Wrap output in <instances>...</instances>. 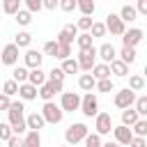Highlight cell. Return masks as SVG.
Wrapping results in <instances>:
<instances>
[{
    "instance_id": "cell-1",
    "label": "cell",
    "mask_w": 147,
    "mask_h": 147,
    "mask_svg": "<svg viewBox=\"0 0 147 147\" xmlns=\"http://www.w3.org/2000/svg\"><path fill=\"white\" fill-rule=\"evenodd\" d=\"M7 117H9V126H11V133H18L23 136L28 131V124H25V106H23V99L18 101H11L9 108L5 110Z\"/></svg>"
},
{
    "instance_id": "cell-2",
    "label": "cell",
    "mask_w": 147,
    "mask_h": 147,
    "mask_svg": "<svg viewBox=\"0 0 147 147\" xmlns=\"http://www.w3.org/2000/svg\"><path fill=\"white\" fill-rule=\"evenodd\" d=\"M64 90V80H51V78H46L39 87H37V96H41L44 101H51V99H55V94H60Z\"/></svg>"
},
{
    "instance_id": "cell-3",
    "label": "cell",
    "mask_w": 147,
    "mask_h": 147,
    "mask_svg": "<svg viewBox=\"0 0 147 147\" xmlns=\"http://www.w3.org/2000/svg\"><path fill=\"white\" fill-rule=\"evenodd\" d=\"M41 115H44L46 124H60L62 117H64V110L60 108V103H55V101L51 99V101H44V106H41Z\"/></svg>"
},
{
    "instance_id": "cell-4",
    "label": "cell",
    "mask_w": 147,
    "mask_h": 147,
    "mask_svg": "<svg viewBox=\"0 0 147 147\" xmlns=\"http://www.w3.org/2000/svg\"><path fill=\"white\" fill-rule=\"evenodd\" d=\"M78 110L85 115V117H94L96 113H99V99H96V94L90 90V92H85V96H80V106H78Z\"/></svg>"
},
{
    "instance_id": "cell-5",
    "label": "cell",
    "mask_w": 147,
    "mask_h": 147,
    "mask_svg": "<svg viewBox=\"0 0 147 147\" xmlns=\"http://www.w3.org/2000/svg\"><path fill=\"white\" fill-rule=\"evenodd\" d=\"M87 131H90V129H87L83 122H76V124H71V126L64 131V140H67L69 145H78V142H83V138H85Z\"/></svg>"
},
{
    "instance_id": "cell-6",
    "label": "cell",
    "mask_w": 147,
    "mask_h": 147,
    "mask_svg": "<svg viewBox=\"0 0 147 147\" xmlns=\"http://www.w3.org/2000/svg\"><path fill=\"white\" fill-rule=\"evenodd\" d=\"M78 106H80V96L76 92H64V90L60 92V108L64 113H76Z\"/></svg>"
},
{
    "instance_id": "cell-7",
    "label": "cell",
    "mask_w": 147,
    "mask_h": 147,
    "mask_svg": "<svg viewBox=\"0 0 147 147\" xmlns=\"http://www.w3.org/2000/svg\"><path fill=\"white\" fill-rule=\"evenodd\" d=\"M94 62H96V48H94V46L80 48V53H78V67H80L83 71H90V69L94 67Z\"/></svg>"
},
{
    "instance_id": "cell-8",
    "label": "cell",
    "mask_w": 147,
    "mask_h": 147,
    "mask_svg": "<svg viewBox=\"0 0 147 147\" xmlns=\"http://www.w3.org/2000/svg\"><path fill=\"white\" fill-rule=\"evenodd\" d=\"M94 129H96L99 136L110 133V129H113V115L110 113H96L94 115Z\"/></svg>"
},
{
    "instance_id": "cell-9",
    "label": "cell",
    "mask_w": 147,
    "mask_h": 147,
    "mask_svg": "<svg viewBox=\"0 0 147 147\" xmlns=\"http://www.w3.org/2000/svg\"><path fill=\"white\" fill-rule=\"evenodd\" d=\"M18 55H21V48L11 41V44H7L5 48H2V53H0V60H2V64H7V67H14L16 62H18Z\"/></svg>"
},
{
    "instance_id": "cell-10",
    "label": "cell",
    "mask_w": 147,
    "mask_h": 147,
    "mask_svg": "<svg viewBox=\"0 0 147 147\" xmlns=\"http://www.w3.org/2000/svg\"><path fill=\"white\" fill-rule=\"evenodd\" d=\"M115 106L122 110V108H129V106H133V101H136V92L131 90V87H124V90H119V92H115Z\"/></svg>"
},
{
    "instance_id": "cell-11",
    "label": "cell",
    "mask_w": 147,
    "mask_h": 147,
    "mask_svg": "<svg viewBox=\"0 0 147 147\" xmlns=\"http://www.w3.org/2000/svg\"><path fill=\"white\" fill-rule=\"evenodd\" d=\"M106 30H108L110 34L119 37V34L126 30V23L119 18V14H108V16H106Z\"/></svg>"
},
{
    "instance_id": "cell-12",
    "label": "cell",
    "mask_w": 147,
    "mask_h": 147,
    "mask_svg": "<svg viewBox=\"0 0 147 147\" xmlns=\"http://www.w3.org/2000/svg\"><path fill=\"white\" fill-rule=\"evenodd\" d=\"M119 37H122V44H124V46H138V44L145 39V32H142L140 28H129V30H124Z\"/></svg>"
},
{
    "instance_id": "cell-13",
    "label": "cell",
    "mask_w": 147,
    "mask_h": 147,
    "mask_svg": "<svg viewBox=\"0 0 147 147\" xmlns=\"http://www.w3.org/2000/svg\"><path fill=\"white\" fill-rule=\"evenodd\" d=\"M110 131H113V136H115V142H117V145H129V142H131V138H133V131H131V126H126V124L113 126Z\"/></svg>"
},
{
    "instance_id": "cell-14",
    "label": "cell",
    "mask_w": 147,
    "mask_h": 147,
    "mask_svg": "<svg viewBox=\"0 0 147 147\" xmlns=\"http://www.w3.org/2000/svg\"><path fill=\"white\" fill-rule=\"evenodd\" d=\"M76 34H78V28L74 25V23H67L60 32H57V37H55V41L57 44H74V39H76Z\"/></svg>"
},
{
    "instance_id": "cell-15",
    "label": "cell",
    "mask_w": 147,
    "mask_h": 147,
    "mask_svg": "<svg viewBox=\"0 0 147 147\" xmlns=\"http://www.w3.org/2000/svg\"><path fill=\"white\" fill-rule=\"evenodd\" d=\"M41 62H44V53H39V51H34V48L28 46V51L23 55V64L28 69H32V67H41Z\"/></svg>"
},
{
    "instance_id": "cell-16",
    "label": "cell",
    "mask_w": 147,
    "mask_h": 147,
    "mask_svg": "<svg viewBox=\"0 0 147 147\" xmlns=\"http://www.w3.org/2000/svg\"><path fill=\"white\" fill-rule=\"evenodd\" d=\"M18 99H23V101H32V99H37V87L32 85V83H28V80H23V83H18Z\"/></svg>"
},
{
    "instance_id": "cell-17",
    "label": "cell",
    "mask_w": 147,
    "mask_h": 147,
    "mask_svg": "<svg viewBox=\"0 0 147 147\" xmlns=\"http://www.w3.org/2000/svg\"><path fill=\"white\" fill-rule=\"evenodd\" d=\"M108 67H110V74H113V76H117V78L129 76V64H126L124 60H119V57L110 60V62H108Z\"/></svg>"
},
{
    "instance_id": "cell-18",
    "label": "cell",
    "mask_w": 147,
    "mask_h": 147,
    "mask_svg": "<svg viewBox=\"0 0 147 147\" xmlns=\"http://www.w3.org/2000/svg\"><path fill=\"white\" fill-rule=\"evenodd\" d=\"M96 57H99L101 62H110V60L117 57V51H115L113 44H101V46L96 48Z\"/></svg>"
},
{
    "instance_id": "cell-19",
    "label": "cell",
    "mask_w": 147,
    "mask_h": 147,
    "mask_svg": "<svg viewBox=\"0 0 147 147\" xmlns=\"http://www.w3.org/2000/svg\"><path fill=\"white\" fill-rule=\"evenodd\" d=\"M44 80H46V71H44L41 67H32V69L28 71V83H32L34 87H39Z\"/></svg>"
},
{
    "instance_id": "cell-20",
    "label": "cell",
    "mask_w": 147,
    "mask_h": 147,
    "mask_svg": "<svg viewBox=\"0 0 147 147\" xmlns=\"http://www.w3.org/2000/svg\"><path fill=\"white\" fill-rule=\"evenodd\" d=\"M25 124H28V129H44L46 126V119H44V115L41 113H30V115H25Z\"/></svg>"
},
{
    "instance_id": "cell-21",
    "label": "cell",
    "mask_w": 147,
    "mask_h": 147,
    "mask_svg": "<svg viewBox=\"0 0 147 147\" xmlns=\"http://www.w3.org/2000/svg\"><path fill=\"white\" fill-rule=\"evenodd\" d=\"M23 136H25L23 138V147H39L41 145V136H39L37 129H28Z\"/></svg>"
},
{
    "instance_id": "cell-22",
    "label": "cell",
    "mask_w": 147,
    "mask_h": 147,
    "mask_svg": "<svg viewBox=\"0 0 147 147\" xmlns=\"http://www.w3.org/2000/svg\"><path fill=\"white\" fill-rule=\"evenodd\" d=\"M90 74L99 80V78H106V76H110V67H108V62H94V67L90 69Z\"/></svg>"
},
{
    "instance_id": "cell-23",
    "label": "cell",
    "mask_w": 147,
    "mask_h": 147,
    "mask_svg": "<svg viewBox=\"0 0 147 147\" xmlns=\"http://www.w3.org/2000/svg\"><path fill=\"white\" fill-rule=\"evenodd\" d=\"M94 85H96V78H94L92 74H80V76H78V87H80L83 92L94 90Z\"/></svg>"
},
{
    "instance_id": "cell-24",
    "label": "cell",
    "mask_w": 147,
    "mask_h": 147,
    "mask_svg": "<svg viewBox=\"0 0 147 147\" xmlns=\"http://www.w3.org/2000/svg\"><path fill=\"white\" fill-rule=\"evenodd\" d=\"M119 18H122L124 23H133V21L138 18V11H136V7H133V5H124V7L119 9Z\"/></svg>"
},
{
    "instance_id": "cell-25",
    "label": "cell",
    "mask_w": 147,
    "mask_h": 147,
    "mask_svg": "<svg viewBox=\"0 0 147 147\" xmlns=\"http://www.w3.org/2000/svg\"><path fill=\"white\" fill-rule=\"evenodd\" d=\"M14 44H16L18 48H28V46L32 44V34H30L28 30H18L16 37H14Z\"/></svg>"
},
{
    "instance_id": "cell-26",
    "label": "cell",
    "mask_w": 147,
    "mask_h": 147,
    "mask_svg": "<svg viewBox=\"0 0 147 147\" xmlns=\"http://www.w3.org/2000/svg\"><path fill=\"white\" fill-rule=\"evenodd\" d=\"M117 55H119V60H124L126 64H133L138 53H136V46H124V44H122V51H119Z\"/></svg>"
},
{
    "instance_id": "cell-27",
    "label": "cell",
    "mask_w": 147,
    "mask_h": 147,
    "mask_svg": "<svg viewBox=\"0 0 147 147\" xmlns=\"http://www.w3.org/2000/svg\"><path fill=\"white\" fill-rule=\"evenodd\" d=\"M14 18H16V23L21 25V28H28L30 23H32V11H28V9H18L16 14H14Z\"/></svg>"
},
{
    "instance_id": "cell-28",
    "label": "cell",
    "mask_w": 147,
    "mask_h": 147,
    "mask_svg": "<svg viewBox=\"0 0 147 147\" xmlns=\"http://www.w3.org/2000/svg\"><path fill=\"white\" fill-rule=\"evenodd\" d=\"M28 71H30V69H28L25 64H18V62H16L14 69H11V78H14L16 83H23V80H28Z\"/></svg>"
},
{
    "instance_id": "cell-29",
    "label": "cell",
    "mask_w": 147,
    "mask_h": 147,
    "mask_svg": "<svg viewBox=\"0 0 147 147\" xmlns=\"http://www.w3.org/2000/svg\"><path fill=\"white\" fill-rule=\"evenodd\" d=\"M76 9H80V14L92 16V14L96 11V2H94V0H76Z\"/></svg>"
},
{
    "instance_id": "cell-30",
    "label": "cell",
    "mask_w": 147,
    "mask_h": 147,
    "mask_svg": "<svg viewBox=\"0 0 147 147\" xmlns=\"http://www.w3.org/2000/svg\"><path fill=\"white\" fill-rule=\"evenodd\" d=\"M62 71H64V74H71V76H74V74H78V71H80L78 60H74L71 55H69V57H64V60H62Z\"/></svg>"
},
{
    "instance_id": "cell-31",
    "label": "cell",
    "mask_w": 147,
    "mask_h": 147,
    "mask_svg": "<svg viewBox=\"0 0 147 147\" xmlns=\"http://www.w3.org/2000/svg\"><path fill=\"white\" fill-rule=\"evenodd\" d=\"M138 117H140V115L136 113V108H133V106H129V108H122V124L131 126V124H133Z\"/></svg>"
},
{
    "instance_id": "cell-32",
    "label": "cell",
    "mask_w": 147,
    "mask_h": 147,
    "mask_svg": "<svg viewBox=\"0 0 147 147\" xmlns=\"http://www.w3.org/2000/svg\"><path fill=\"white\" fill-rule=\"evenodd\" d=\"M90 34H92V39H99V37H106V23H99V21H92V25H90V30H87Z\"/></svg>"
},
{
    "instance_id": "cell-33",
    "label": "cell",
    "mask_w": 147,
    "mask_h": 147,
    "mask_svg": "<svg viewBox=\"0 0 147 147\" xmlns=\"http://www.w3.org/2000/svg\"><path fill=\"white\" fill-rule=\"evenodd\" d=\"M76 46H78V51H80V48H90V46H94L92 34H90V32H80V34H76Z\"/></svg>"
},
{
    "instance_id": "cell-34",
    "label": "cell",
    "mask_w": 147,
    "mask_h": 147,
    "mask_svg": "<svg viewBox=\"0 0 147 147\" xmlns=\"http://www.w3.org/2000/svg\"><path fill=\"white\" fill-rule=\"evenodd\" d=\"M133 108H136V113L140 115V117H147V96L145 94H136V101H133Z\"/></svg>"
},
{
    "instance_id": "cell-35",
    "label": "cell",
    "mask_w": 147,
    "mask_h": 147,
    "mask_svg": "<svg viewBox=\"0 0 147 147\" xmlns=\"http://www.w3.org/2000/svg\"><path fill=\"white\" fill-rule=\"evenodd\" d=\"M131 131H133V136H147V117H138L131 124Z\"/></svg>"
},
{
    "instance_id": "cell-36",
    "label": "cell",
    "mask_w": 147,
    "mask_h": 147,
    "mask_svg": "<svg viewBox=\"0 0 147 147\" xmlns=\"http://www.w3.org/2000/svg\"><path fill=\"white\" fill-rule=\"evenodd\" d=\"M21 5H23V0H2V11L9 14V16H14L21 9Z\"/></svg>"
},
{
    "instance_id": "cell-37",
    "label": "cell",
    "mask_w": 147,
    "mask_h": 147,
    "mask_svg": "<svg viewBox=\"0 0 147 147\" xmlns=\"http://www.w3.org/2000/svg\"><path fill=\"white\" fill-rule=\"evenodd\" d=\"M129 87H131L133 92H142V90H145V78H142L140 74L129 76Z\"/></svg>"
},
{
    "instance_id": "cell-38",
    "label": "cell",
    "mask_w": 147,
    "mask_h": 147,
    "mask_svg": "<svg viewBox=\"0 0 147 147\" xmlns=\"http://www.w3.org/2000/svg\"><path fill=\"white\" fill-rule=\"evenodd\" d=\"M94 90H99V92H113V90H115V83H113L110 76H106V78H99V80H96Z\"/></svg>"
},
{
    "instance_id": "cell-39",
    "label": "cell",
    "mask_w": 147,
    "mask_h": 147,
    "mask_svg": "<svg viewBox=\"0 0 147 147\" xmlns=\"http://www.w3.org/2000/svg\"><path fill=\"white\" fill-rule=\"evenodd\" d=\"M83 142H85V147H101V142H103V138L94 131V133H85V138H83Z\"/></svg>"
},
{
    "instance_id": "cell-40",
    "label": "cell",
    "mask_w": 147,
    "mask_h": 147,
    "mask_svg": "<svg viewBox=\"0 0 147 147\" xmlns=\"http://www.w3.org/2000/svg\"><path fill=\"white\" fill-rule=\"evenodd\" d=\"M2 92H5L7 96H14V94L18 92V83H16L14 78H9V80H5V85H2Z\"/></svg>"
},
{
    "instance_id": "cell-41",
    "label": "cell",
    "mask_w": 147,
    "mask_h": 147,
    "mask_svg": "<svg viewBox=\"0 0 147 147\" xmlns=\"http://www.w3.org/2000/svg\"><path fill=\"white\" fill-rule=\"evenodd\" d=\"M71 55V44H57V51H55V57L57 60H64Z\"/></svg>"
},
{
    "instance_id": "cell-42",
    "label": "cell",
    "mask_w": 147,
    "mask_h": 147,
    "mask_svg": "<svg viewBox=\"0 0 147 147\" xmlns=\"http://www.w3.org/2000/svg\"><path fill=\"white\" fill-rule=\"evenodd\" d=\"M23 5H25V9H28V11H32V14H39V11L44 9L41 0H23Z\"/></svg>"
},
{
    "instance_id": "cell-43",
    "label": "cell",
    "mask_w": 147,
    "mask_h": 147,
    "mask_svg": "<svg viewBox=\"0 0 147 147\" xmlns=\"http://www.w3.org/2000/svg\"><path fill=\"white\" fill-rule=\"evenodd\" d=\"M90 25H92V16H87V14H83V16L78 18V23H76V28H78L80 32H87Z\"/></svg>"
},
{
    "instance_id": "cell-44",
    "label": "cell",
    "mask_w": 147,
    "mask_h": 147,
    "mask_svg": "<svg viewBox=\"0 0 147 147\" xmlns=\"http://www.w3.org/2000/svg\"><path fill=\"white\" fill-rule=\"evenodd\" d=\"M64 71H62V67H53L48 74H46V78H51V80H64Z\"/></svg>"
},
{
    "instance_id": "cell-45",
    "label": "cell",
    "mask_w": 147,
    "mask_h": 147,
    "mask_svg": "<svg viewBox=\"0 0 147 147\" xmlns=\"http://www.w3.org/2000/svg\"><path fill=\"white\" fill-rule=\"evenodd\" d=\"M9 136H11V126H9V122H0V142H7Z\"/></svg>"
},
{
    "instance_id": "cell-46",
    "label": "cell",
    "mask_w": 147,
    "mask_h": 147,
    "mask_svg": "<svg viewBox=\"0 0 147 147\" xmlns=\"http://www.w3.org/2000/svg\"><path fill=\"white\" fill-rule=\"evenodd\" d=\"M57 7H60L62 11H67V14H69V11H74V9H76V0H57Z\"/></svg>"
},
{
    "instance_id": "cell-47",
    "label": "cell",
    "mask_w": 147,
    "mask_h": 147,
    "mask_svg": "<svg viewBox=\"0 0 147 147\" xmlns=\"http://www.w3.org/2000/svg\"><path fill=\"white\" fill-rule=\"evenodd\" d=\"M55 51H57V41H46V44H44V55L55 57Z\"/></svg>"
},
{
    "instance_id": "cell-48",
    "label": "cell",
    "mask_w": 147,
    "mask_h": 147,
    "mask_svg": "<svg viewBox=\"0 0 147 147\" xmlns=\"http://www.w3.org/2000/svg\"><path fill=\"white\" fill-rule=\"evenodd\" d=\"M7 145H9V147H21V145H23V138H21L18 133H11V136L7 138Z\"/></svg>"
},
{
    "instance_id": "cell-49",
    "label": "cell",
    "mask_w": 147,
    "mask_h": 147,
    "mask_svg": "<svg viewBox=\"0 0 147 147\" xmlns=\"http://www.w3.org/2000/svg\"><path fill=\"white\" fill-rule=\"evenodd\" d=\"M133 2H136L138 16H147V0H133Z\"/></svg>"
},
{
    "instance_id": "cell-50",
    "label": "cell",
    "mask_w": 147,
    "mask_h": 147,
    "mask_svg": "<svg viewBox=\"0 0 147 147\" xmlns=\"http://www.w3.org/2000/svg\"><path fill=\"white\" fill-rule=\"evenodd\" d=\"M129 145H131V147H145V145H147V140H145V136H133Z\"/></svg>"
},
{
    "instance_id": "cell-51",
    "label": "cell",
    "mask_w": 147,
    "mask_h": 147,
    "mask_svg": "<svg viewBox=\"0 0 147 147\" xmlns=\"http://www.w3.org/2000/svg\"><path fill=\"white\" fill-rule=\"evenodd\" d=\"M9 103H11V96H7L5 92H0V110H7Z\"/></svg>"
},
{
    "instance_id": "cell-52",
    "label": "cell",
    "mask_w": 147,
    "mask_h": 147,
    "mask_svg": "<svg viewBox=\"0 0 147 147\" xmlns=\"http://www.w3.org/2000/svg\"><path fill=\"white\" fill-rule=\"evenodd\" d=\"M41 5H44V9H51L53 11L57 7V0H41Z\"/></svg>"
},
{
    "instance_id": "cell-53",
    "label": "cell",
    "mask_w": 147,
    "mask_h": 147,
    "mask_svg": "<svg viewBox=\"0 0 147 147\" xmlns=\"http://www.w3.org/2000/svg\"><path fill=\"white\" fill-rule=\"evenodd\" d=\"M129 2H133V0H129Z\"/></svg>"
}]
</instances>
